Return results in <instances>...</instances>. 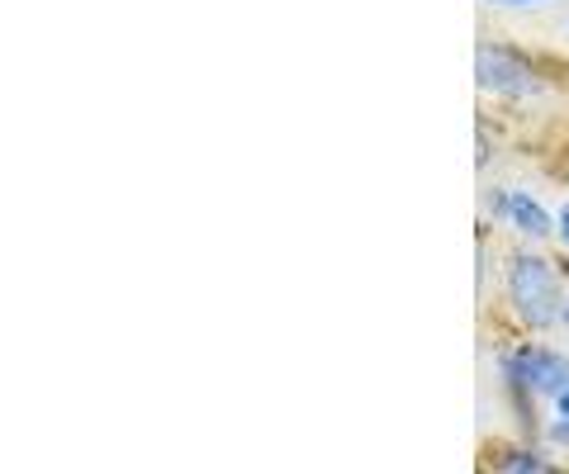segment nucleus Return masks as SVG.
<instances>
[{"label":"nucleus","mask_w":569,"mask_h":474,"mask_svg":"<svg viewBox=\"0 0 569 474\" xmlns=\"http://www.w3.org/2000/svg\"><path fill=\"white\" fill-rule=\"evenodd\" d=\"M565 275L541 252H512L503 261V300L527 332H550L565 309Z\"/></svg>","instance_id":"1"},{"label":"nucleus","mask_w":569,"mask_h":474,"mask_svg":"<svg viewBox=\"0 0 569 474\" xmlns=\"http://www.w3.org/2000/svg\"><path fill=\"white\" fill-rule=\"evenodd\" d=\"M550 403H556V413H560V417H569V390H560V394L550 399Z\"/></svg>","instance_id":"8"},{"label":"nucleus","mask_w":569,"mask_h":474,"mask_svg":"<svg viewBox=\"0 0 569 474\" xmlns=\"http://www.w3.org/2000/svg\"><path fill=\"white\" fill-rule=\"evenodd\" d=\"M498 375H503L508 394L556 399L560 390H569V351L541 342H512L508 351H498Z\"/></svg>","instance_id":"2"},{"label":"nucleus","mask_w":569,"mask_h":474,"mask_svg":"<svg viewBox=\"0 0 569 474\" xmlns=\"http://www.w3.org/2000/svg\"><path fill=\"white\" fill-rule=\"evenodd\" d=\"M475 85L493 100H508V104L537 100L546 91V81H541L537 67H531V58H522V52L508 48V43H479L475 48Z\"/></svg>","instance_id":"3"},{"label":"nucleus","mask_w":569,"mask_h":474,"mask_svg":"<svg viewBox=\"0 0 569 474\" xmlns=\"http://www.w3.org/2000/svg\"><path fill=\"white\" fill-rule=\"evenodd\" d=\"M556 233H560V242L569 248V200L560 204V214H556Z\"/></svg>","instance_id":"7"},{"label":"nucleus","mask_w":569,"mask_h":474,"mask_svg":"<svg viewBox=\"0 0 569 474\" xmlns=\"http://www.w3.org/2000/svg\"><path fill=\"white\" fill-rule=\"evenodd\" d=\"M489 214L503 223V228H512V233H522L527 242H546L550 233H556V214L531 195V190H518V185H498V190H489Z\"/></svg>","instance_id":"4"},{"label":"nucleus","mask_w":569,"mask_h":474,"mask_svg":"<svg viewBox=\"0 0 569 474\" xmlns=\"http://www.w3.org/2000/svg\"><path fill=\"white\" fill-rule=\"evenodd\" d=\"M489 6H541V0H489Z\"/></svg>","instance_id":"9"},{"label":"nucleus","mask_w":569,"mask_h":474,"mask_svg":"<svg viewBox=\"0 0 569 474\" xmlns=\"http://www.w3.org/2000/svg\"><path fill=\"white\" fill-rule=\"evenodd\" d=\"M550 465V446L546 451H537V446H508L503 455H493V470H512V474H518V470H546Z\"/></svg>","instance_id":"5"},{"label":"nucleus","mask_w":569,"mask_h":474,"mask_svg":"<svg viewBox=\"0 0 569 474\" xmlns=\"http://www.w3.org/2000/svg\"><path fill=\"white\" fill-rule=\"evenodd\" d=\"M541 442H546L550 451H569V417H560V413H556V423H550V427L541 432Z\"/></svg>","instance_id":"6"},{"label":"nucleus","mask_w":569,"mask_h":474,"mask_svg":"<svg viewBox=\"0 0 569 474\" xmlns=\"http://www.w3.org/2000/svg\"><path fill=\"white\" fill-rule=\"evenodd\" d=\"M560 327L569 332V294H565V309H560Z\"/></svg>","instance_id":"10"}]
</instances>
